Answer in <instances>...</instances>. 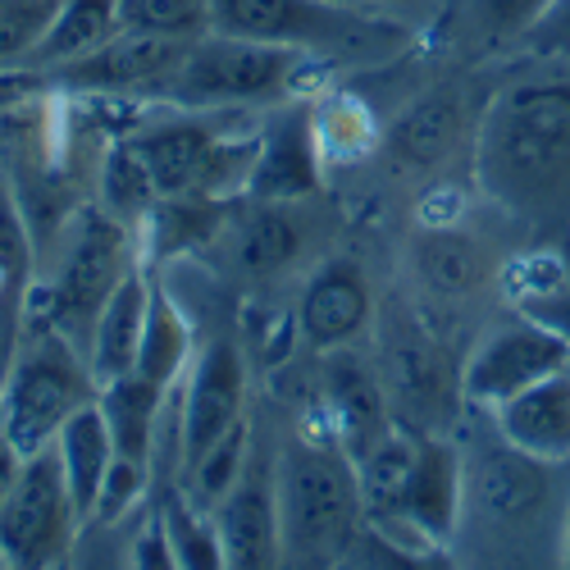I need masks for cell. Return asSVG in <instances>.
<instances>
[{
    "instance_id": "6da1fadb",
    "label": "cell",
    "mask_w": 570,
    "mask_h": 570,
    "mask_svg": "<svg viewBox=\"0 0 570 570\" xmlns=\"http://www.w3.org/2000/svg\"><path fill=\"white\" fill-rule=\"evenodd\" d=\"M474 174L507 210L548 219L570 210V78H515L474 132Z\"/></svg>"
},
{
    "instance_id": "7a4b0ae2",
    "label": "cell",
    "mask_w": 570,
    "mask_h": 570,
    "mask_svg": "<svg viewBox=\"0 0 570 570\" xmlns=\"http://www.w3.org/2000/svg\"><path fill=\"white\" fill-rule=\"evenodd\" d=\"M278 539L288 566H343L365 530L356 461L334 439H288L274 452Z\"/></svg>"
},
{
    "instance_id": "3957f363",
    "label": "cell",
    "mask_w": 570,
    "mask_h": 570,
    "mask_svg": "<svg viewBox=\"0 0 570 570\" xmlns=\"http://www.w3.org/2000/svg\"><path fill=\"white\" fill-rule=\"evenodd\" d=\"M210 23L224 37H247L311 60H384L411 41V28L384 10L343 0H210Z\"/></svg>"
},
{
    "instance_id": "277c9868",
    "label": "cell",
    "mask_w": 570,
    "mask_h": 570,
    "mask_svg": "<svg viewBox=\"0 0 570 570\" xmlns=\"http://www.w3.org/2000/svg\"><path fill=\"white\" fill-rule=\"evenodd\" d=\"M315 65L302 51L206 32L183 51L156 101L183 110H274L302 97Z\"/></svg>"
},
{
    "instance_id": "5b68a950",
    "label": "cell",
    "mask_w": 570,
    "mask_h": 570,
    "mask_svg": "<svg viewBox=\"0 0 570 570\" xmlns=\"http://www.w3.org/2000/svg\"><path fill=\"white\" fill-rule=\"evenodd\" d=\"M97 397L101 384L87 365V352L65 328L28 320L6 374H0V430L10 434V443L23 456L51 448L65 420Z\"/></svg>"
},
{
    "instance_id": "8992f818",
    "label": "cell",
    "mask_w": 570,
    "mask_h": 570,
    "mask_svg": "<svg viewBox=\"0 0 570 570\" xmlns=\"http://www.w3.org/2000/svg\"><path fill=\"white\" fill-rule=\"evenodd\" d=\"M141 265V247L137 233L115 219L101 202L73 210V219L60 233V252H56V269L37 278V293H46V306L28 311V320H46L65 328V334L87 347V334L97 324L101 306L115 297V288Z\"/></svg>"
},
{
    "instance_id": "52a82bcc",
    "label": "cell",
    "mask_w": 570,
    "mask_h": 570,
    "mask_svg": "<svg viewBox=\"0 0 570 570\" xmlns=\"http://www.w3.org/2000/svg\"><path fill=\"white\" fill-rule=\"evenodd\" d=\"M82 515L65 484L56 448L28 456L14 493L0 507V561L6 566H60L73 552Z\"/></svg>"
},
{
    "instance_id": "ba28073f",
    "label": "cell",
    "mask_w": 570,
    "mask_h": 570,
    "mask_svg": "<svg viewBox=\"0 0 570 570\" xmlns=\"http://www.w3.org/2000/svg\"><path fill=\"white\" fill-rule=\"evenodd\" d=\"M570 365V343L539 315L520 311L515 320L493 324L489 334L474 343V352L461 365V397L498 411L515 393L543 384L548 374Z\"/></svg>"
},
{
    "instance_id": "9c48e42d",
    "label": "cell",
    "mask_w": 570,
    "mask_h": 570,
    "mask_svg": "<svg viewBox=\"0 0 570 570\" xmlns=\"http://www.w3.org/2000/svg\"><path fill=\"white\" fill-rule=\"evenodd\" d=\"M379 379H384L389 406L397 424L430 434V420L461 397V374L452 379L443 365V347L434 334L406 311H389L379 320Z\"/></svg>"
},
{
    "instance_id": "30bf717a",
    "label": "cell",
    "mask_w": 570,
    "mask_h": 570,
    "mask_svg": "<svg viewBox=\"0 0 570 570\" xmlns=\"http://www.w3.org/2000/svg\"><path fill=\"white\" fill-rule=\"evenodd\" d=\"M552 461H539L530 452L511 448L498 434V448H484V456L465 465V511H480L489 530L498 539H525L534 534L548 511H552V484H548Z\"/></svg>"
},
{
    "instance_id": "8fae6325",
    "label": "cell",
    "mask_w": 570,
    "mask_h": 570,
    "mask_svg": "<svg viewBox=\"0 0 570 570\" xmlns=\"http://www.w3.org/2000/svg\"><path fill=\"white\" fill-rule=\"evenodd\" d=\"M193 41L174 37H151V32H115L101 51H91L65 69L37 73L41 82H56L73 97H106V101H128V97H160L165 78L183 60Z\"/></svg>"
},
{
    "instance_id": "7c38bea8",
    "label": "cell",
    "mask_w": 570,
    "mask_h": 570,
    "mask_svg": "<svg viewBox=\"0 0 570 570\" xmlns=\"http://www.w3.org/2000/svg\"><path fill=\"white\" fill-rule=\"evenodd\" d=\"M183 406V470L193 465L210 443H219L237 420H247V361L233 338H210L187 374L178 379Z\"/></svg>"
},
{
    "instance_id": "4fadbf2b",
    "label": "cell",
    "mask_w": 570,
    "mask_h": 570,
    "mask_svg": "<svg viewBox=\"0 0 570 570\" xmlns=\"http://www.w3.org/2000/svg\"><path fill=\"white\" fill-rule=\"evenodd\" d=\"M324 379H320V411H324V434L334 439L352 461L361 452H370L379 439H384L397 415L389 406L384 379L379 370L356 356L352 347L324 352Z\"/></svg>"
},
{
    "instance_id": "5bb4252c",
    "label": "cell",
    "mask_w": 570,
    "mask_h": 570,
    "mask_svg": "<svg viewBox=\"0 0 570 570\" xmlns=\"http://www.w3.org/2000/svg\"><path fill=\"white\" fill-rule=\"evenodd\" d=\"M324 183V151L315 137V110L302 101L274 106L261 124V151L247 183L252 202H306Z\"/></svg>"
},
{
    "instance_id": "9a60e30c",
    "label": "cell",
    "mask_w": 570,
    "mask_h": 570,
    "mask_svg": "<svg viewBox=\"0 0 570 570\" xmlns=\"http://www.w3.org/2000/svg\"><path fill=\"white\" fill-rule=\"evenodd\" d=\"M215 525L224 543V566H283L278 539V480H274V452L252 448L237 484L215 507Z\"/></svg>"
},
{
    "instance_id": "2e32d148",
    "label": "cell",
    "mask_w": 570,
    "mask_h": 570,
    "mask_svg": "<svg viewBox=\"0 0 570 570\" xmlns=\"http://www.w3.org/2000/svg\"><path fill=\"white\" fill-rule=\"evenodd\" d=\"M374 324V293L356 261L338 256L324 261L302 288L297 302V334L311 352H338L352 347Z\"/></svg>"
},
{
    "instance_id": "e0dca14e",
    "label": "cell",
    "mask_w": 570,
    "mask_h": 570,
    "mask_svg": "<svg viewBox=\"0 0 570 570\" xmlns=\"http://www.w3.org/2000/svg\"><path fill=\"white\" fill-rule=\"evenodd\" d=\"M493 424L511 448L566 465L570 461V365L548 374L543 384L515 393L511 402H502L493 411Z\"/></svg>"
},
{
    "instance_id": "ac0fdd59",
    "label": "cell",
    "mask_w": 570,
    "mask_h": 570,
    "mask_svg": "<svg viewBox=\"0 0 570 570\" xmlns=\"http://www.w3.org/2000/svg\"><path fill=\"white\" fill-rule=\"evenodd\" d=\"M147 306H151V269L141 261L115 288V297L101 306L97 324H91V334H87V347H82L101 389L137 370L141 334H147Z\"/></svg>"
},
{
    "instance_id": "d6986e66",
    "label": "cell",
    "mask_w": 570,
    "mask_h": 570,
    "mask_svg": "<svg viewBox=\"0 0 570 570\" xmlns=\"http://www.w3.org/2000/svg\"><path fill=\"white\" fill-rule=\"evenodd\" d=\"M461 132H465V101L461 91L452 87H434L415 97L389 128L384 147L393 156L397 169H439L456 147H461Z\"/></svg>"
},
{
    "instance_id": "ffe728a7",
    "label": "cell",
    "mask_w": 570,
    "mask_h": 570,
    "mask_svg": "<svg viewBox=\"0 0 570 570\" xmlns=\"http://www.w3.org/2000/svg\"><path fill=\"white\" fill-rule=\"evenodd\" d=\"M224 237H228V256L237 269L252 278H269L297 265L306 228L293 215V202H252V210L237 215L224 228Z\"/></svg>"
},
{
    "instance_id": "44dd1931",
    "label": "cell",
    "mask_w": 570,
    "mask_h": 570,
    "mask_svg": "<svg viewBox=\"0 0 570 570\" xmlns=\"http://www.w3.org/2000/svg\"><path fill=\"white\" fill-rule=\"evenodd\" d=\"M224 228H228V202L197 197V193L156 197L151 215L137 228V247H141V261L156 265V261L202 252L206 243L224 237Z\"/></svg>"
},
{
    "instance_id": "7402d4cb",
    "label": "cell",
    "mask_w": 570,
    "mask_h": 570,
    "mask_svg": "<svg viewBox=\"0 0 570 570\" xmlns=\"http://www.w3.org/2000/svg\"><path fill=\"white\" fill-rule=\"evenodd\" d=\"M56 456H60V470H65V484L73 493V507L82 515V525L91 520V507H97L101 498V484H106V474L115 465V434H110V424H106V411L91 402L82 411H73L65 420V430L56 434Z\"/></svg>"
},
{
    "instance_id": "603a6c76",
    "label": "cell",
    "mask_w": 570,
    "mask_h": 570,
    "mask_svg": "<svg viewBox=\"0 0 570 570\" xmlns=\"http://www.w3.org/2000/svg\"><path fill=\"white\" fill-rule=\"evenodd\" d=\"M115 32H124L119 28V0H60L51 28L41 32V41L32 46L23 69H32V73L65 69L91 51H101Z\"/></svg>"
},
{
    "instance_id": "cb8c5ba5",
    "label": "cell",
    "mask_w": 570,
    "mask_h": 570,
    "mask_svg": "<svg viewBox=\"0 0 570 570\" xmlns=\"http://www.w3.org/2000/svg\"><path fill=\"white\" fill-rule=\"evenodd\" d=\"M165 397H169V389L151 384V379H141L137 370L101 389L97 406L106 411V424H110V434H115V452L119 456H132L141 465H151V448H156Z\"/></svg>"
},
{
    "instance_id": "d4e9b609",
    "label": "cell",
    "mask_w": 570,
    "mask_h": 570,
    "mask_svg": "<svg viewBox=\"0 0 570 570\" xmlns=\"http://www.w3.org/2000/svg\"><path fill=\"white\" fill-rule=\"evenodd\" d=\"M187 365H193V324H187L174 293L151 274V306H147V334H141L137 374L151 379V384H160V389H174L187 374Z\"/></svg>"
},
{
    "instance_id": "484cf974",
    "label": "cell",
    "mask_w": 570,
    "mask_h": 570,
    "mask_svg": "<svg viewBox=\"0 0 570 570\" xmlns=\"http://www.w3.org/2000/svg\"><path fill=\"white\" fill-rule=\"evenodd\" d=\"M97 193H101V206L115 219H124L132 233L141 228V219L151 215L160 187H156L147 160H141V151L128 137H115L106 147V160H101V174H97Z\"/></svg>"
},
{
    "instance_id": "4316f807",
    "label": "cell",
    "mask_w": 570,
    "mask_h": 570,
    "mask_svg": "<svg viewBox=\"0 0 570 570\" xmlns=\"http://www.w3.org/2000/svg\"><path fill=\"white\" fill-rule=\"evenodd\" d=\"M252 448H256V430H252V415H247V420H237L219 443H210L193 465L178 474V489L193 498L202 511L215 515V507L228 498V489L237 484V474H243Z\"/></svg>"
},
{
    "instance_id": "83f0119b",
    "label": "cell",
    "mask_w": 570,
    "mask_h": 570,
    "mask_svg": "<svg viewBox=\"0 0 570 570\" xmlns=\"http://www.w3.org/2000/svg\"><path fill=\"white\" fill-rule=\"evenodd\" d=\"M160 520H165V534H169V548H174V566H197V570L224 566V543H219L215 515L202 511L178 484L160 502Z\"/></svg>"
},
{
    "instance_id": "f1b7e54d",
    "label": "cell",
    "mask_w": 570,
    "mask_h": 570,
    "mask_svg": "<svg viewBox=\"0 0 570 570\" xmlns=\"http://www.w3.org/2000/svg\"><path fill=\"white\" fill-rule=\"evenodd\" d=\"M415 265H420V278L443 297H461L484 278V261L474 252V243L452 228L424 237L420 252H415Z\"/></svg>"
},
{
    "instance_id": "f546056e",
    "label": "cell",
    "mask_w": 570,
    "mask_h": 570,
    "mask_svg": "<svg viewBox=\"0 0 570 570\" xmlns=\"http://www.w3.org/2000/svg\"><path fill=\"white\" fill-rule=\"evenodd\" d=\"M119 28L174 41H197L215 32L210 0H119Z\"/></svg>"
},
{
    "instance_id": "4dcf8cb0",
    "label": "cell",
    "mask_w": 570,
    "mask_h": 570,
    "mask_svg": "<svg viewBox=\"0 0 570 570\" xmlns=\"http://www.w3.org/2000/svg\"><path fill=\"white\" fill-rule=\"evenodd\" d=\"M315 137H320V151L324 160H356L374 147V119L361 101L352 97H334L328 106L315 110Z\"/></svg>"
},
{
    "instance_id": "1f68e13d",
    "label": "cell",
    "mask_w": 570,
    "mask_h": 570,
    "mask_svg": "<svg viewBox=\"0 0 570 570\" xmlns=\"http://www.w3.org/2000/svg\"><path fill=\"white\" fill-rule=\"evenodd\" d=\"M60 0H0V69H23Z\"/></svg>"
},
{
    "instance_id": "d6a6232c",
    "label": "cell",
    "mask_w": 570,
    "mask_h": 570,
    "mask_svg": "<svg viewBox=\"0 0 570 570\" xmlns=\"http://www.w3.org/2000/svg\"><path fill=\"white\" fill-rule=\"evenodd\" d=\"M552 0H470V28L489 46H507V41H525V32L543 19V10Z\"/></svg>"
},
{
    "instance_id": "836d02e7",
    "label": "cell",
    "mask_w": 570,
    "mask_h": 570,
    "mask_svg": "<svg viewBox=\"0 0 570 570\" xmlns=\"http://www.w3.org/2000/svg\"><path fill=\"white\" fill-rule=\"evenodd\" d=\"M147 489H151V465H141L132 456H115L87 525H119V520L141 502V493H147Z\"/></svg>"
},
{
    "instance_id": "e575fe53",
    "label": "cell",
    "mask_w": 570,
    "mask_h": 570,
    "mask_svg": "<svg viewBox=\"0 0 570 570\" xmlns=\"http://www.w3.org/2000/svg\"><path fill=\"white\" fill-rule=\"evenodd\" d=\"M520 46L539 60H557V65L570 69V0H552V6L543 10V19L525 32Z\"/></svg>"
},
{
    "instance_id": "d590c367",
    "label": "cell",
    "mask_w": 570,
    "mask_h": 570,
    "mask_svg": "<svg viewBox=\"0 0 570 570\" xmlns=\"http://www.w3.org/2000/svg\"><path fill=\"white\" fill-rule=\"evenodd\" d=\"M520 311H530V315H539L543 324H552L557 334L570 343V288H534V293H525L520 297Z\"/></svg>"
},
{
    "instance_id": "8d00e7d4",
    "label": "cell",
    "mask_w": 570,
    "mask_h": 570,
    "mask_svg": "<svg viewBox=\"0 0 570 570\" xmlns=\"http://www.w3.org/2000/svg\"><path fill=\"white\" fill-rule=\"evenodd\" d=\"M23 465H28V456L10 443V434L0 430V507H6V498L14 493V484H19V474H23Z\"/></svg>"
},
{
    "instance_id": "74e56055",
    "label": "cell",
    "mask_w": 570,
    "mask_h": 570,
    "mask_svg": "<svg viewBox=\"0 0 570 570\" xmlns=\"http://www.w3.org/2000/svg\"><path fill=\"white\" fill-rule=\"evenodd\" d=\"M343 6H361V10H415L424 0H343Z\"/></svg>"
},
{
    "instance_id": "f35d334b",
    "label": "cell",
    "mask_w": 570,
    "mask_h": 570,
    "mask_svg": "<svg viewBox=\"0 0 570 570\" xmlns=\"http://www.w3.org/2000/svg\"><path fill=\"white\" fill-rule=\"evenodd\" d=\"M561 561L570 566V515H566V543H561Z\"/></svg>"
}]
</instances>
